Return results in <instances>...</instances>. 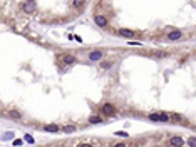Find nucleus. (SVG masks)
Returning a JSON list of instances; mask_svg holds the SVG:
<instances>
[{
    "label": "nucleus",
    "instance_id": "nucleus-1",
    "mask_svg": "<svg viewBox=\"0 0 196 147\" xmlns=\"http://www.w3.org/2000/svg\"><path fill=\"white\" fill-rule=\"evenodd\" d=\"M149 120H154V122H169L171 116L166 112H156V114H149Z\"/></svg>",
    "mask_w": 196,
    "mask_h": 147
},
{
    "label": "nucleus",
    "instance_id": "nucleus-2",
    "mask_svg": "<svg viewBox=\"0 0 196 147\" xmlns=\"http://www.w3.org/2000/svg\"><path fill=\"white\" fill-rule=\"evenodd\" d=\"M22 10H24L25 13H32L35 12V8H37V2L35 0H25V2H22Z\"/></svg>",
    "mask_w": 196,
    "mask_h": 147
},
{
    "label": "nucleus",
    "instance_id": "nucleus-3",
    "mask_svg": "<svg viewBox=\"0 0 196 147\" xmlns=\"http://www.w3.org/2000/svg\"><path fill=\"white\" fill-rule=\"evenodd\" d=\"M102 57H104V54L101 52V50H94V52L89 54V60H91V62H99Z\"/></svg>",
    "mask_w": 196,
    "mask_h": 147
},
{
    "label": "nucleus",
    "instance_id": "nucleus-4",
    "mask_svg": "<svg viewBox=\"0 0 196 147\" xmlns=\"http://www.w3.org/2000/svg\"><path fill=\"white\" fill-rule=\"evenodd\" d=\"M169 142H171V145H174V147L184 145V139H183V137H179V135H173L171 139H169Z\"/></svg>",
    "mask_w": 196,
    "mask_h": 147
},
{
    "label": "nucleus",
    "instance_id": "nucleus-5",
    "mask_svg": "<svg viewBox=\"0 0 196 147\" xmlns=\"http://www.w3.org/2000/svg\"><path fill=\"white\" fill-rule=\"evenodd\" d=\"M94 22H96V25H97V27H107V18L104 17V15H96L94 17Z\"/></svg>",
    "mask_w": 196,
    "mask_h": 147
},
{
    "label": "nucleus",
    "instance_id": "nucleus-6",
    "mask_svg": "<svg viewBox=\"0 0 196 147\" xmlns=\"http://www.w3.org/2000/svg\"><path fill=\"white\" fill-rule=\"evenodd\" d=\"M181 37H183V32L181 30H171L169 34H168V39L169 40H179Z\"/></svg>",
    "mask_w": 196,
    "mask_h": 147
},
{
    "label": "nucleus",
    "instance_id": "nucleus-7",
    "mask_svg": "<svg viewBox=\"0 0 196 147\" xmlns=\"http://www.w3.org/2000/svg\"><path fill=\"white\" fill-rule=\"evenodd\" d=\"M102 112L107 114V116H114V114H116V109H114V105H111V104H104L102 105Z\"/></svg>",
    "mask_w": 196,
    "mask_h": 147
},
{
    "label": "nucleus",
    "instance_id": "nucleus-8",
    "mask_svg": "<svg viewBox=\"0 0 196 147\" xmlns=\"http://www.w3.org/2000/svg\"><path fill=\"white\" fill-rule=\"evenodd\" d=\"M64 64H66V65H72V64H76L77 62V57L76 55H64Z\"/></svg>",
    "mask_w": 196,
    "mask_h": 147
},
{
    "label": "nucleus",
    "instance_id": "nucleus-9",
    "mask_svg": "<svg viewBox=\"0 0 196 147\" xmlns=\"http://www.w3.org/2000/svg\"><path fill=\"white\" fill-rule=\"evenodd\" d=\"M117 34L122 35V37H127V39H133V37H134V32L129 30V29H119V32H117Z\"/></svg>",
    "mask_w": 196,
    "mask_h": 147
},
{
    "label": "nucleus",
    "instance_id": "nucleus-10",
    "mask_svg": "<svg viewBox=\"0 0 196 147\" xmlns=\"http://www.w3.org/2000/svg\"><path fill=\"white\" fill-rule=\"evenodd\" d=\"M10 119H15V120H20L22 119V114L19 112V110H8V114H7Z\"/></svg>",
    "mask_w": 196,
    "mask_h": 147
},
{
    "label": "nucleus",
    "instance_id": "nucleus-11",
    "mask_svg": "<svg viewBox=\"0 0 196 147\" xmlns=\"http://www.w3.org/2000/svg\"><path fill=\"white\" fill-rule=\"evenodd\" d=\"M44 129H45L47 132H59V130H61V127H59L57 124H47Z\"/></svg>",
    "mask_w": 196,
    "mask_h": 147
},
{
    "label": "nucleus",
    "instance_id": "nucleus-12",
    "mask_svg": "<svg viewBox=\"0 0 196 147\" xmlns=\"http://www.w3.org/2000/svg\"><path fill=\"white\" fill-rule=\"evenodd\" d=\"M89 122L91 124H102L104 120H102L101 117H97V116H92V117H89Z\"/></svg>",
    "mask_w": 196,
    "mask_h": 147
},
{
    "label": "nucleus",
    "instance_id": "nucleus-13",
    "mask_svg": "<svg viewBox=\"0 0 196 147\" xmlns=\"http://www.w3.org/2000/svg\"><path fill=\"white\" fill-rule=\"evenodd\" d=\"M84 3H86V0H72V7H74V8L84 7Z\"/></svg>",
    "mask_w": 196,
    "mask_h": 147
},
{
    "label": "nucleus",
    "instance_id": "nucleus-14",
    "mask_svg": "<svg viewBox=\"0 0 196 147\" xmlns=\"http://www.w3.org/2000/svg\"><path fill=\"white\" fill-rule=\"evenodd\" d=\"M8 139H13V132H5L2 135V140H8Z\"/></svg>",
    "mask_w": 196,
    "mask_h": 147
},
{
    "label": "nucleus",
    "instance_id": "nucleus-15",
    "mask_svg": "<svg viewBox=\"0 0 196 147\" xmlns=\"http://www.w3.org/2000/svg\"><path fill=\"white\" fill-rule=\"evenodd\" d=\"M74 130H76L74 125H66V127H64V132H69V134H71V132H74Z\"/></svg>",
    "mask_w": 196,
    "mask_h": 147
},
{
    "label": "nucleus",
    "instance_id": "nucleus-16",
    "mask_svg": "<svg viewBox=\"0 0 196 147\" xmlns=\"http://www.w3.org/2000/svg\"><path fill=\"white\" fill-rule=\"evenodd\" d=\"M188 144H189V147H196V139H194V137H189Z\"/></svg>",
    "mask_w": 196,
    "mask_h": 147
},
{
    "label": "nucleus",
    "instance_id": "nucleus-17",
    "mask_svg": "<svg viewBox=\"0 0 196 147\" xmlns=\"http://www.w3.org/2000/svg\"><path fill=\"white\" fill-rule=\"evenodd\" d=\"M25 140L29 142V144H34V142H35V140H34V137H32L30 134H27V135H25Z\"/></svg>",
    "mask_w": 196,
    "mask_h": 147
},
{
    "label": "nucleus",
    "instance_id": "nucleus-18",
    "mask_svg": "<svg viewBox=\"0 0 196 147\" xmlns=\"http://www.w3.org/2000/svg\"><path fill=\"white\" fill-rule=\"evenodd\" d=\"M154 55H156V57H168V54H166V52H156Z\"/></svg>",
    "mask_w": 196,
    "mask_h": 147
},
{
    "label": "nucleus",
    "instance_id": "nucleus-19",
    "mask_svg": "<svg viewBox=\"0 0 196 147\" xmlns=\"http://www.w3.org/2000/svg\"><path fill=\"white\" fill-rule=\"evenodd\" d=\"M13 145H15V147L22 145V140H20V139H15V140H13Z\"/></svg>",
    "mask_w": 196,
    "mask_h": 147
},
{
    "label": "nucleus",
    "instance_id": "nucleus-20",
    "mask_svg": "<svg viewBox=\"0 0 196 147\" xmlns=\"http://www.w3.org/2000/svg\"><path fill=\"white\" fill-rule=\"evenodd\" d=\"M117 135H121V137H127V132H116Z\"/></svg>",
    "mask_w": 196,
    "mask_h": 147
},
{
    "label": "nucleus",
    "instance_id": "nucleus-21",
    "mask_svg": "<svg viewBox=\"0 0 196 147\" xmlns=\"http://www.w3.org/2000/svg\"><path fill=\"white\" fill-rule=\"evenodd\" d=\"M79 147H92V144H79Z\"/></svg>",
    "mask_w": 196,
    "mask_h": 147
},
{
    "label": "nucleus",
    "instance_id": "nucleus-22",
    "mask_svg": "<svg viewBox=\"0 0 196 147\" xmlns=\"http://www.w3.org/2000/svg\"><path fill=\"white\" fill-rule=\"evenodd\" d=\"M114 147H127V144H122V142H121V144H116Z\"/></svg>",
    "mask_w": 196,
    "mask_h": 147
}]
</instances>
